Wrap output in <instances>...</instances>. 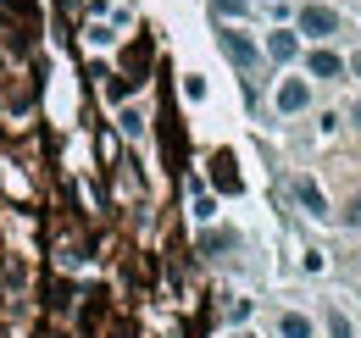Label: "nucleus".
Segmentation results:
<instances>
[{"label":"nucleus","instance_id":"obj_1","mask_svg":"<svg viewBox=\"0 0 361 338\" xmlns=\"http://www.w3.org/2000/svg\"><path fill=\"white\" fill-rule=\"evenodd\" d=\"M295 34H306V39H334L339 34V11L334 6H300V17H295Z\"/></svg>","mask_w":361,"mask_h":338},{"label":"nucleus","instance_id":"obj_2","mask_svg":"<svg viewBox=\"0 0 361 338\" xmlns=\"http://www.w3.org/2000/svg\"><path fill=\"white\" fill-rule=\"evenodd\" d=\"M217 44H223V56H228V61H233V67H245V73H250V67L262 61V50L245 39L239 28H223V34H217Z\"/></svg>","mask_w":361,"mask_h":338},{"label":"nucleus","instance_id":"obj_3","mask_svg":"<svg viewBox=\"0 0 361 338\" xmlns=\"http://www.w3.org/2000/svg\"><path fill=\"white\" fill-rule=\"evenodd\" d=\"M306 106H312V84H306V78H283V84H278V111H283V117H295V111H306Z\"/></svg>","mask_w":361,"mask_h":338},{"label":"nucleus","instance_id":"obj_4","mask_svg":"<svg viewBox=\"0 0 361 338\" xmlns=\"http://www.w3.org/2000/svg\"><path fill=\"white\" fill-rule=\"evenodd\" d=\"M306 73H312V78H345V56L328 50V44H317L312 56H306Z\"/></svg>","mask_w":361,"mask_h":338},{"label":"nucleus","instance_id":"obj_5","mask_svg":"<svg viewBox=\"0 0 361 338\" xmlns=\"http://www.w3.org/2000/svg\"><path fill=\"white\" fill-rule=\"evenodd\" d=\"M267 56L272 61H295V56H300V39H295L289 28H272L267 34Z\"/></svg>","mask_w":361,"mask_h":338},{"label":"nucleus","instance_id":"obj_6","mask_svg":"<svg viewBox=\"0 0 361 338\" xmlns=\"http://www.w3.org/2000/svg\"><path fill=\"white\" fill-rule=\"evenodd\" d=\"M295 200H300L312 216H334V211H328V200H322V189H317L312 177H295Z\"/></svg>","mask_w":361,"mask_h":338},{"label":"nucleus","instance_id":"obj_7","mask_svg":"<svg viewBox=\"0 0 361 338\" xmlns=\"http://www.w3.org/2000/svg\"><path fill=\"white\" fill-rule=\"evenodd\" d=\"M278 333L283 338H312V322H306L300 311H283V316H278Z\"/></svg>","mask_w":361,"mask_h":338},{"label":"nucleus","instance_id":"obj_8","mask_svg":"<svg viewBox=\"0 0 361 338\" xmlns=\"http://www.w3.org/2000/svg\"><path fill=\"white\" fill-rule=\"evenodd\" d=\"M328 338H356V327H350L345 311H328Z\"/></svg>","mask_w":361,"mask_h":338},{"label":"nucleus","instance_id":"obj_9","mask_svg":"<svg viewBox=\"0 0 361 338\" xmlns=\"http://www.w3.org/2000/svg\"><path fill=\"white\" fill-rule=\"evenodd\" d=\"M200 244H206V250H228V244H233V233H206Z\"/></svg>","mask_w":361,"mask_h":338},{"label":"nucleus","instance_id":"obj_10","mask_svg":"<svg viewBox=\"0 0 361 338\" xmlns=\"http://www.w3.org/2000/svg\"><path fill=\"white\" fill-rule=\"evenodd\" d=\"M123 133H134V139L145 133V123H139V111H123Z\"/></svg>","mask_w":361,"mask_h":338},{"label":"nucleus","instance_id":"obj_11","mask_svg":"<svg viewBox=\"0 0 361 338\" xmlns=\"http://www.w3.org/2000/svg\"><path fill=\"white\" fill-rule=\"evenodd\" d=\"M345 222H361V200H350V206H345Z\"/></svg>","mask_w":361,"mask_h":338},{"label":"nucleus","instance_id":"obj_12","mask_svg":"<svg viewBox=\"0 0 361 338\" xmlns=\"http://www.w3.org/2000/svg\"><path fill=\"white\" fill-rule=\"evenodd\" d=\"M345 73H356V78H361V50L350 56V61H345Z\"/></svg>","mask_w":361,"mask_h":338},{"label":"nucleus","instance_id":"obj_13","mask_svg":"<svg viewBox=\"0 0 361 338\" xmlns=\"http://www.w3.org/2000/svg\"><path fill=\"white\" fill-rule=\"evenodd\" d=\"M350 127H356V133H361V106H350Z\"/></svg>","mask_w":361,"mask_h":338}]
</instances>
